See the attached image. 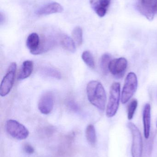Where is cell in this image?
<instances>
[{
  "label": "cell",
  "instance_id": "obj_1",
  "mask_svg": "<svg viewBox=\"0 0 157 157\" xmlns=\"http://www.w3.org/2000/svg\"><path fill=\"white\" fill-rule=\"evenodd\" d=\"M87 95L89 102L101 111H104L107 101L105 89L100 82L92 80L88 83Z\"/></svg>",
  "mask_w": 157,
  "mask_h": 157
},
{
  "label": "cell",
  "instance_id": "obj_2",
  "mask_svg": "<svg viewBox=\"0 0 157 157\" xmlns=\"http://www.w3.org/2000/svg\"><path fill=\"white\" fill-rule=\"evenodd\" d=\"M120 84L114 82L110 90L109 98L106 110V115L108 118L115 116L120 106Z\"/></svg>",
  "mask_w": 157,
  "mask_h": 157
},
{
  "label": "cell",
  "instance_id": "obj_3",
  "mask_svg": "<svg viewBox=\"0 0 157 157\" xmlns=\"http://www.w3.org/2000/svg\"><path fill=\"white\" fill-rule=\"evenodd\" d=\"M138 86V79L134 72H130L127 75L124 81L121 94V101L125 104L133 96Z\"/></svg>",
  "mask_w": 157,
  "mask_h": 157
},
{
  "label": "cell",
  "instance_id": "obj_4",
  "mask_svg": "<svg viewBox=\"0 0 157 157\" xmlns=\"http://www.w3.org/2000/svg\"><path fill=\"white\" fill-rule=\"evenodd\" d=\"M132 135L131 155L132 157H142L143 151V138L138 127L132 122L127 124Z\"/></svg>",
  "mask_w": 157,
  "mask_h": 157
},
{
  "label": "cell",
  "instance_id": "obj_5",
  "mask_svg": "<svg viewBox=\"0 0 157 157\" xmlns=\"http://www.w3.org/2000/svg\"><path fill=\"white\" fill-rule=\"evenodd\" d=\"M17 68V65L15 62L12 63L8 67L0 86V95L1 97H5L11 91L14 82Z\"/></svg>",
  "mask_w": 157,
  "mask_h": 157
},
{
  "label": "cell",
  "instance_id": "obj_6",
  "mask_svg": "<svg viewBox=\"0 0 157 157\" xmlns=\"http://www.w3.org/2000/svg\"><path fill=\"white\" fill-rule=\"evenodd\" d=\"M6 129L9 135L18 140L26 139L29 134L28 129L15 120H8L6 124Z\"/></svg>",
  "mask_w": 157,
  "mask_h": 157
},
{
  "label": "cell",
  "instance_id": "obj_7",
  "mask_svg": "<svg viewBox=\"0 0 157 157\" xmlns=\"http://www.w3.org/2000/svg\"><path fill=\"white\" fill-rule=\"evenodd\" d=\"M157 0H139L138 11L149 20H153L156 12Z\"/></svg>",
  "mask_w": 157,
  "mask_h": 157
},
{
  "label": "cell",
  "instance_id": "obj_8",
  "mask_svg": "<svg viewBox=\"0 0 157 157\" xmlns=\"http://www.w3.org/2000/svg\"><path fill=\"white\" fill-rule=\"evenodd\" d=\"M128 62L124 58H118L112 60L109 65V71L117 78H121L126 71Z\"/></svg>",
  "mask_w": 157,
  "mask_h": 157
},
{
  "label": "cell",
  "instance_id": "obj_9",
  "mask_svg": "<svg viewBox=\"0 0 157 157\" xmlns=\"http://www.w3.org/2000/svg\"><path fill=\"white\" fill-rule=\"evenodd\" d=\"M54 104V98L51 92L48 91L42 94L39 100L38 108L43 114H49L52 111Z\"/></svg>",
  "mask_w": 157,
  "mask_h": 157
},
{
  "label": "cell",
  "instance_id": "obj_10",
  "mask_svg": "<svg viewBox=\"0 0 157 157\" xmlns=\"http://www.w3.org/2000/svg\"><path fill=\"white\" fill-rule=\"evenodd\" d=\"M63 7L59 3H50L40 8L37 11V14L39 16L48 15L52 14L61 13L63 11Z\"/></svg>",
  "mask_w": 157,
  "mask_h": 157
},
{
  "label": "cell",
  "instance_id": "obj_11",
  "mask_svg": "<svg viewBox=\"0 0 157 157\" xmlns=\"http://www.w3.org/2000/svg\"><path fill=\"white\" fill-rule=\"evenodd\" d=\"M151 108L149 103L145 105L143 113V123L144 135L146 139H148L150 136L151 130Z\"/></svg>",
  "mask_w": 157,
  "mask_h": 157
},
{
  "label": "cell",
  "instance_id": "obj_12",
  "mask_svg": "<svg viewBox=\"0 0 157 157\" xmlns=\"http://www.w3.org/2000/svg\"><path fill=\"white\" fill-rule=\"evenodd\" d=\"M111 0H90V4L96 13L103 17L107 13Z\"/></svg>",
  "mask_w": 157,
  "mask_h": 157
},
{
  "label": "cell",
  "instance_id": "obj_13",
  "mask_svg": "<svg viewBox=\"0 0 157 157\" xmlns=\"http://www.w3.org/2000/svg\"><path fill=\"white\" fill-rule=\"evenodd\" d=\"M33 70V63L31 61L26 60L23 63L18 73V80H22L28 78Z\"/></svg>",
  "mask_w": 157,
  "mask_h": 157
},
{
  "label": "cell",
  "instance_id": "obj_14",
  "mask_svg": "<svg viewBox=\"0 0 157 157\" xmlns=\"http://www.w3.org/2000/svg\"><path fill=\"white\" fill-rule=\"evenodd\" d=\"M40 42L39 36L37 33H32L29 35L27 38L26 44L27 48L31 54H33L38 48Z\"/></svg>",
  "mask_w": 157,
  "mask_h": 157
},
{
  "label": "cell",
  "instance_id": "obj_15",
  "mask_svg": "<svg viewBox=\"0 0 157 157\" xmlns=\"http://www.w3.org/2000/svg\"><path fill=\"white\" fill-rule=\"evenodd\" d=\"M61 44L65 50L74 53L76 51V44L73 38L66 35H62L61 37Z\"/></svg>",
  "mask_w": 157,
  "mask_h": 157
},
{
  "label": "cell",
  "instance_id": "obj_16",
  "mask_svg": "<svg viewBox=\"0 0 157 157\" xmlns=\"http://www.w3.org/2000/svg\"><path fill=\"white\" fill-rule=\"evenodd\" d=\"M54 41L52 40H45L42 42H40L39 47L37 51L33 53V55H39L45 53L51 49L54 46Z\"/></svg>",
  "mask_w": 157,
  "mask_h": 157
},
{
  "label": "cell",
  "instance_id": "obj_17",
  "mask_svg": "<svg viewBox=\"0 0 157 157\" xmlns=\"http://www.w3.org/2000/svg\"><path fill=\"white\" fill-rule=\"evenodd\" d=\"M85 134L88 143L91 145H95L96 143V134L95 126L93 124L88 125L86 129Z\"/></svg>",
  "mask_w": 157,
  "mask_h": 157
},
{
  "label": "cell",
  "instance_id": "obj_18",
  "mask_svg": "<svg viewBox=\"0 0 157 157\" xmlns=\"http://www.w3.org/2000/svg\"><path fill=\"white\" fill-rule=\"evenodd\" d=\"M111 60V57L109 53H105L101 57L100 61V69L105 75H107L109 71V65Z\"/></svg>",
  "mask_w": 157,
  "mask_h": 157
},
{
  "label": "cell",
  "instance_id": "obj_19",
  "mask_svg": "<svg viewBox=\"0 0 157 157\" xmlns=\"http://www.w3.org/2000/svg\"><path fill=\"white\" fill-rule=\"evenodd\" d=\"M72 37L77 46H80L82 45L83 41V32L82 29L80 27H76L73 29Z\"/></svg>",
  "mask_w": 157,
  "mask_h": 157
},
{
  "label": "cell",
  "instance_id": "obj_20",
  "mask_svg": "<svg viewBox=\"0 0 157 157\" xmlns=\"http://www.w3.org/2000/svg\"><path fill=\"white\" fill-rule=\"evenodd\" d=\"M82 59L84 62L89 68L94 69L95 67V60L91 52L88 51L84 52L82 54Z\"/></svg>",
  "mask_w": 157,
  "mask_h": 157
},
{
  "label": "cell",
  "instance_id": "obj_21",
  "mask_svg": "<svg viewBox=\"0 0 157 157\" xmlns=\"http://www.w3.org/2000/svg\"><path fill=\"white\" fill-rule=\"evenodd\" d=\"M41 72L44 75L51 78L61 79L62 77L61 73L56 69L52 67H45L42 69Z\"/></svg>",
  "mask_w": 157,
  "mask_h": 157
},
{
  "label": "cell",
  "instance_id": "obj_22",
  "mask_svg": "<svg viewBox=\"0 0 157 157\" xmlns=\"http://www.w3.org/2000/svg\"><path fill=\"white\" fill-rule=\"evenodd\" d=\"M137 106H138V101L135 99L132 100L129 103L128 110H127V115H128V119L129 120H131L133 118Z\"/></svg>",
  "mask_w": 157,
  "mask_h": 157
},
{
  "label": "cell",
  "instance_id": "obj_23",
  "mask_svg": "<svg viewBox=\"0 0 157 157\" xmlns=\"http://www.w3.org/2000/svg\"><path fill=\"white\" fill-rule=\"evenodd\" d=\"M66 106L70 110L74 112H78L80 110L79 106L73 100L70 99L67 101Z\"/></svg>",
  "mask_w": 157,
  "mask_h": 157
},
{
  "label": "cell",
  "instance_id": "obj_24",
  "mask_svg": "<svg viewBox=\"0 0 157 157\" xmlns=\"http://www.w3.org/2000/svg\"><path fill=\"white\" fill-rule=\"evenodd\" d=\"M24 150L28 154H32L34 152V148L29 144H26L24 146Z\"/></svg>",
  "mask_w": 157,
  "mask_h": 157
},
{
  "label": "cell",
  "instance_id": "obj_25",
  "mask_svg": "<svg viewBox=\"0 0 157 157\" xmlns=\"http://www.w3.org/2000/svg\"><path fill=\"white\" fill-rule=\"evenodd\" d=\"M5 18L4 15H3L2 13H1V15H0V23H1V25L4 21H5Z\"/></svg>",
  "mask_w": 157,
  "mask_h": 157
},
{
  "label": "cell",
  "instance_id": "obj_26",
  "mask_svg": "<svg viewBox=\"0 0 157 157\" xmlns=\"http://www.w3.org/2000/svg\"><path fill=\"white\" fill-rule=\"evenodd\" d=\"M156 12H157V6H156Z\"/></svg>",
  "mask_w": 157,
  "mask_h": 157
},
{
  "label": "cell",
  "instance_id": "obj_27",
  "mask_svg": "<svg viewBox=\"0 0 157 157\" xmlns=\"http://www.w3.org/2000/svg\"></svg>",
  "mask_w": 157,
  "mask_h": 157
}]
</instances>
